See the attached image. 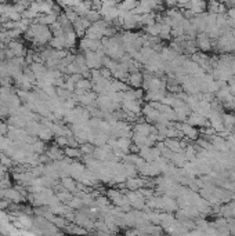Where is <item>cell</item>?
<instances>
[{
	"instance_id": "cell-1",
	"label": "cell",
	"mask_w": 235,
	"mask_h": 236,
	"mask_svg": "<svg viewBox=\"0 0 235 236\" xmlns=\"http://www.w3.org/2000/svg\"><path fill=\"white\" fill-rule=\"evenodd\" d=\"M142 76H141V73L140 72H131L130 75H129V84L130 86H133V87H136V89H138V87L142 84Z\"/></svg>"
},
{
	"instance_id": "cell-2",
	"label": "cell",
	"mask_w": 235,
	"mask_h": 236,
	"mask_svg": "<svg viewBox=\"0 0 235 236\" xmlns=\"http://www.w3.org/2000/svg\"><path fill=\"white\" fill-rule=\"evenodd\" d=\"M151 130H152V127L149 124H145V123H138V124L136 126L134 131L137 133V134H142V135H149Z\"/></svg>"
},
{
	"instance_id": "cell-3",
	"label": "cell",
	"mask_w": 235,
	"mask_h": 236,
	"mask_svg": "<svg viewBox=\"0 0 235 236\" xmlns=\"http://www.w3.org/2000/svg\"><path fill=\"white\" fill-rule=\"evenodd\" d=\"M198 44H199V47L202 48L203 51H207V50H210V42H209V39H207L206 36L205 35H201L199 36V39H198Z\"/></svg>"
},
{
	"instance_id": "cell-4",
	"label": "cell",
	"mask_w": 235,
	"mask_h": 236,
	"mask_svg": "<svg viewBox=\"0 0 235 236\" xmlns=\"http://www.w3.org/2000/svg\"><path fill=\"white\" fill-rule=\"evenodd\" d=\"M76 87H78V89H82V90H84V91H86V90H89L91 87V83H90V80H82V79H80L79 82L76 83Z\"/></svg>"
},
{
	"instance_id": "cell-5",
	"label": "cell",
	"mask_w": 235,
	"mask_h": 236,
	"mask_svg": "<svg viewBox=\"0 0 235 236\" xmlns=\"http://www.w3.org/2000/svg\"><path fill=\"white\" fill-rule=\"evenodd\" d=\"M65 153L68 155L69 157H78V156H80V150L79 149H76V148H69V147H66L65 148Z\"/></svg>"
},
{
	"instance_id": "cell-6",
	"label": "cell",
	"mask_w": 235,
	"mask_h": 236,
	"mask_svg": "<svg viewBox=\"0 0 235 236\" xmlns=\"http://www.w3.org/2000/svg\"><path fill=\"white\" fill-rule=\"evenodd\" d=\"M62 185L65 186V188H68V189H71V191L75 189V182H73L71 178H64V179H62Z\"/></svg>"
},
{
	"instance_id": "cell-7",
	"label": "cell",
	"mask_w": 235,
	"mask_h": 236,
	"mask_svg": "<svg viewBox=\"0 0 235 236\" xmlns=\"http://www.w3.org/2000/svg\"><path fill=\"white\" fill-rule=\"evenodd\" d=\"M32 145H33V152H36V153L43 152V149H44V144L43 142H35V144H32Z\"/></svg>"
},
{
	"instance_id": "cell-8",
	"label": "cell",
	"mask_w": 235,
	"mask_h": 236,
	"mask_svg": "<svg viewBox=\"0 0 235 236\" xmlns=\"http://www.w3.org/2000/svg\"><path fill=\"white\" fill-rule=\"evenodd\" d=\"M82 152H86V153H93L94 152V148L91 144H83L82 147Z\"/></svg>"
},
{
	"instance_id": "cell-9",
	"label": "cell",
	"mask_w": 235,
	"mask_h": 236,
	"mask_svg": "<svg viewBox=\"0 0 235 236\" xmlns=\"http://www.w3.org/2000/svg\"><path fill=\"white\" fill-rule=\"evenodd\" d=\"M0 162H1V165L3 166H10L11 165V159L10 157H7L6 155H0Z\"/></svg>"
},
{
	"instance_id": "cell-10",
	"label": "cell",
	"mask_w": 235,
	"mask_h": 236,
	"mask_svg": "<svg viewBox=\"0 0 235 236\" xmlns=\"http://www.w3.org/2000/svg\"><path fill=\"white\" fill-rule=\"evenodd\" d=\"M136 1H134V0H126V1H125V3H123V6L122 7L123 8H133L134 6H136Z\"/></svg>"
}]
</instances>
